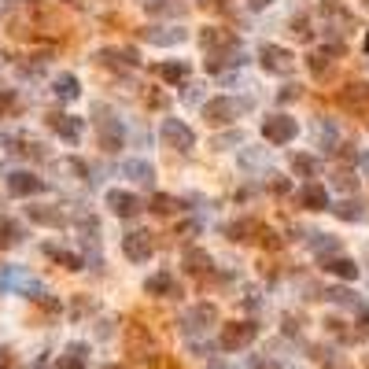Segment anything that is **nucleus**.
<instances>
[{
	"label": "nucleus",
	"mask_w": 369,
	"mask_h": 369,
	"mask_svg": "<svg viewBox=\"0 0 369 369\" xmlns=\"http://www.w3.org/2000/svg\"><path fill=\"white\" fill-rule=\"evenodd\" d=\"M244 111H251V100H241V96H214L203 103V118L211 126H229L236 118H244Z\"/></svg>",
	"instance_id": "nucleus-1"
},
{
	"label": "nucleus",
	"mask_w": 369,
	"mask_h": 369,
	"mask_svg": "<svg viewBox=\"0 0 369 369\" xmlns=\"http://www.w3.org/2000/svg\"><path fill=\"white\" fill-rule=\"evenodd\" d=\"M244 63H248V52H244L241 41H233V37H226L222 45L207 49V71L211 74H226L233 67H244Z\"/></svg>",
	"instance_id": "nucleus-2"
},
{
	"label": "nucleus",
	"mask_w": 369,
	"mask_h": 369,
	"mask_svg": "<svg viewBox=\"0 0 369 369\" xmlns=\"http://www.w3.org/2000/svg\"><path fill=\"white\" fill-rule=\"evenodd\" d=\"M0 292H19L30 299H45V288L34 273H26L23 266H0Z\"/></svg>",
	"instance_id": "nucleus-3"
},
{
	"label": "nucleus",
	"mask_w": 369,
	"mask_h": 369,
	"mask_svg": "<svg viewBox=\"0 0 369 369\" xmlns=\"http://www.w3.org/2000/svg\"><path fill=\"white\" fill-rule=\"evenodd\" d=\"M214 325H218V310H214L211 303H200V307H188V310L181 314V333H185L188 340H196V336L211 333Z\"/></svg>",
	"instance_id": "nucleus-4"
},
{
	"label": "nucleus",
	"mask_w": 369,
	"mask_h": 369,
	"mask_svg": "<svg viewBox=\"0 0 369 369\" xmlns=\"http://www.w3.org/2000/svg\"><path fill=\"white\" fill-rule=\"evenodd\" d=\"M255 336H258L255 321H229V325H222V333H218V347H222V351H244Z\"/></svg>",
	"instance_id": "nucleus-5"
},
{
	"label": "nucleus",
	"mask_w": 369,
	"mask_h": 369,
	"mask_svg": "<svg viewBox=\"0 0 369 369\" xmlns=\"http://www.w3.org/2000/svg\"><path fill=\"white\" fill-rule=\"evenodd\" d=\"M263 137H266L273 148L292 144V141L299 137V122H295L292 115H270V118L263 122Z\"/></svg>",
	"instance_id": "nucleus-6"
},
{
	"label": "nucleus",
	"mask_w": 369,
	"mask_h": 369,
	"mask_svg": "<svg viewBox=\"0 0 369 369\" xmlns=\"http://www.w3.org/2000/svg\"><path fill=\"white\" fill-rule=\"evenodd\" d=\"M159 137H163V144L173 148V151H192V148H196V133H192L181 118H163Z\"/></svg>",
	"instance_id": "nucleus-7"
},
{
	"label": "nucleus",
	"mask_w": 369,
	"mask_h": 369,
	"mask_svg": "<svg viewBox=\"0 0 369 369\" xmlns=\"http://www.w3.org/2000/svg\"><path fill=\"white\" fill-rule=\"evenodd\" d=\"M258 63H263V71L280 74V78L295 74V56H292L288 49H280V45H263V52H258Z\"/></svg>",
	"instance_id": "nucleus-8"
},
{
	"label": "nucleus",
	"mask_w": 369,
	"mask_h": 369,
	"mask_svg": "<svg viewBox=\"0 0 369 369\" xmlns=\"http://www.w3.org/2000/svg\"><path fill=\"white\" fill-rule=\"evenodd\" d=\"M151 251H156V241H151V233L133 229V233L122 236V255L129 258V263H148Z\"/></svg>",
	"instance_id": "nucleus-9"
},
{
	"label": "nucleus",
	"mask_w": 369,
	"mask_h": 369,
	"mask_svg": "<svg viewBox=\"0 0 369 369\" xmlns=\"http://www.w3.org/2000/svg\"><path fill=\"white\" fill-rule=\"evenodd\" d=\"M4 185H8L11 196H19V200H26V196H37V192H45V181H41L37 173H30V170H11L8 178H4Z\"/></svg>",
	"instance_id": "nucleus-10"
},
{
	"label": "nucleus",
	"mask_w": 369,
	"mask_h": 369,
	"mask_svg": "<svg viewBox=\"0 0 369 369\" xmlns=\"http://www.w3.org/2000/svg\"><path fill=\"white\" fill-rule=\"evenodd\" d=\"M96 133H100L103 151H118L126 144V126L118 118H111L107 111H100V118H96Z\"/></svg>",
	"instance_id": "nucleus-11"
},
{
	"label": "nucleus",
	"mask_w": 369,
	"mask_h": 369,
	"mask_svg": "<svg viewBox=\"0 0 369 369\" xmlns=\"http://www.w3.org/2000/svg\"><path fill=\"white\" fill-rule=\"evenodd\" d=\"M336 103L343 107V111H351V115H362L369 107V85H362V81L343 85V89L336 93Z\"/></svg>",
	"instance_id": "nucleus-12"
},
{
	"label": "nucleus",
	"mask_w": 369,
	"mask_h": 369,
	"mask_svg": "<svg viewBox=\"0 0 369 369\" xmlns=\"http://www.w3.org/2000/svg\"><path fill=\"white\" fill-rule=\"evenodd\" d=\"M107 207H111V214H118V218H133V214H141V200L133 196V192H126V188L107 192Z\"/></svg>",
	"instance_id": "nucleus-13"
},
{
	"label": "nucleus",
	"mask_w": 369,
	"mask_h": 369,
	"mask_svg": "<svg viewBox=\"0 0 369 369\" xmlns=\"http://www.w3.org/2000/svg\"><path fill=\"white\" fill-rule=\"evenodd\" d=\"M49 126H52L67 144H78V141H81V133H85L81 118H74V115H49Z\"/></svg>",
	"instance_id": "nucleus-14"
},
{
	"label": "nucleus",
	"mask_w": 369,
	"mask_h": 369,
	"mask_svg": "<svg viewBox=\"0 0 369 369\" xmlns=\"http://www.w3.org/2000/svg\"><path fill=\"white\" fill-rule=\"evenodd\" d=\"M144 41H148V45H163V49L181 45V41H185V26H148Z\"/></svg>",
	"instance_id": "nucleus-15"
},
{
	"label": "nucleus",
	"mask_w": 369,
	"mask_h": 369,
	"mask_svg": "<svg viewBox=\"0 0 369 369\" xmlns=\"http://www.w3.org/2000/svg\"><path fill=\"white\" fill-rule=\"evenodd\" d=\"M299 207H307V211H329V192H325L318 181H307L299 188Z\"/></svg>",
	"instance_id": "nucleus-16"
},
{
	"label": "nucleus",
	"mask_w": 369,
	"mask_h": 369,
	"mask_svg": "<svg viewBox=\"0 0 369 369\" xmlns=\"http://www.w3.org/2000/svg\"><path fill=\"white\" fill-rule=\"evenodd\" d=\"M122 173L133 185H156V166H151L148 159H126L122 163Z\"/></svg>",
	"instance_id": "nucleus-17"
},
{
	"label": "nucleus",
	"mask_w": 369,
	"mask_h": 369,
	"mask_svg": "<svg viewBox=\"0 0 369 369\" xmlns=\"http://www.w3.org/2000/svg\"><path fill=\"white\" fill-rule=\"evenodd\" d=\"M26 218H30L34 226H49V229L67 226V218H63V211H59V207H41V203L26 207Z\"/></svg>",
	"instance_id": "nucleus-18"
},
{
	"label": "nucleus",
	"mask_w": 369,
	"mask_h": 369,
	"mask_svg": "<svg viewBox=\"0 0 369 369\" xmlns=\"http://www.w3.org/2000/svg\"><path fill=\"white\" fill-rule=\"evenodd\" d=\"M96 59L107 63V67H137V63H141L133 49H100Z\"/></svg>",
	"instance_id": "nucleus-19"
},
{
	"label": "nucleus",
	"mask_w": 369,
	"mask_h": 369,
	"mask_svg": "<svg viewBox=\"0 0 369 369\" xmlns=\"http://www.w3.org/2000/svg\"><path fill=\"white\" fill-rule=\"evenodd\" d=\"M85 362H89V347L85 343H67V351L59 355L56 369H85Z\"/></svg>",
	"instance_id": "nucleus-20"
},
{
	"label": "nucleus",
	"mask_w": 369,
	"mask_h": 369,
	"mask_svg": "<svg viewBox=\"0 0 369 369\" xmlns=\"http://www.w3.org/2000/svg\"><path fill=\"white\" fill-rule=\"evenodd\" d=\"M325 270H329L333 277H340V280H358V266L351 263V258H343V255L325 258Z\"/></svg>",
	"instance_id": "nucleus-21"
},
{
	"label": "nucleus",
	"mask_w": 369,
	"mask_h": 369,
	"mask_svg": "<svg viewBox=\"0 0 369 369\" xmlns=\"http://www.w3.org/2000/svg\"><path fill=\"white\" fill-rule=\"evenodd\" d=\"M144 292H148V295H178V285H173V277H170V273H163V270H159L156 277H148V280H144Z\"/></svg>",
	"instance_id": "nucleus-22"
},
{
	"label": "nucleus",
	"mask_w": 369,
	"mask_h": 369,
	"mask_svg": "<svg viewBox=\"0 0 369 369\" xmlns=\"http://www.w3.org/2000/svg\"><path fill=\"white\" fill-rule=\"evenodd\" d=\"M156 74H159L163 81H170V85H178V81H185V78H188V63H185V59L159 63V67H156Z\"/></svg>",
	"instance_id": "nucleus-23"
},
{
	"label": "nucleus",
	"mask_w": 369,
	"mask_h": 369,
	"mask_svg": "<svg viewBox=\"0 0 369 369\" xmlns=\"http://www.w3.org/2000/svg\"><path fill=\"white\" fill-rule=\"evenodd\" d=\"M52 93H56L59 100H78V96H81V85H78L74 74H59V78L52 81Z\"/></svg>",
	"instance_id": "nucleus-24"
},
{
	"label": "nucleus",
	"mask_w": 369,
	"mask_h": 369,
	"mask_svg": "<svg viewBox=\"0 0 369 369\" xmlns=\"http://www.w3.org/2000/svg\"><path fill=\"white\" fill-rule=\"evenodd\" d=\"M314 133H318V148H325V151H333L336 141H340L333 118H318V122H314Z\"/></svg>",
	"instance_id": "nucleus-25"
},
{
	"label": "nucleus",
	"mask_w": 369,
	"mask_h": 369,
	"mask_svg": "<svg viewBox=\"0 0 369 369\" xmlns=\"http://www.w3.org/2000/svg\"><path fill=\"white\" fill-rule=\"evenodd\" d=\"M181 266H185L188 273H207V270H211V255H207L203 248H188L185 258H181Z\"/></svg>",
	"instance_id": "nucleus-26"
},
{
	"label": "nucleus",
	"mask_w": 369,
	"mask_h": 369,
	"mask_svg": "<svg viewBox=\"0 0 369 369\" xmlns=\"http://www.w3.org/2000/svg\"><path fill=\"white\" fill-rule=\"evenodd\" d=\"M336 218H343V222H362L365 218V207L358 203V200H340V203H333L329 207Z\"/></svg>",
	"instance_id": "nucleus-27"
},
{
	"label": "nucleus",
	"mask_w": 369,
	"mask_h": 369,
	"mask_svg": "<svg viewBox=\"0 0 369 369\" xmlns=\"http://www.w3.org/2000/svg\"><path fill=\"white\" fill-rule=\"evenodd\" d=\"M310 251L321 255V258H333L340 251V241H336V236H329V233H310Z\"/></svg>",
	"instance_id": "nucleus-28"
},
{
	"label": "nucleus",
	"mask_w": 369,
	"mask_h": 369,
	"mask_svg": "<svg viewBox=\"0 0 369 369\" xmlns=\"http://www.w3.org/2000/svg\"><path fill=\"white\" fill-rule=\"evenodd\" d=\"M45 255L52 258V263H59L63 270H81V258L67 248H56V244H45Z\"/></svg>",
	"instance_id": "nucleus-29"
},
{
	"label": "nucleus",
	"mask_w": 369,
	"mask_h": 369,
	"mask_svg": "<svg viewBox=\"0 0 369 369\" xmlns=\"http://www.w3.org/2000/svg\"><path fill=\"white\" fill-rule=\"evenodd\" d=\"M126 336H129V347H133V355H141V358H148V355H151V336L141 329V325H129Z\"/></svg>",
	"instance_id": "nucleus-30"
},
{
	"label": "nucleus",
	"mask_w": 369,
	"mask_h": 369,
	"mask_svg": "<svg viewBox=\"0 0 369 369\" xmlns=\"http://www.w3.org/2000/svg\"><path fill=\"white\" fill-rule=\"evenodd\" d=\"M226 233L233 236V241H255V233H263V226H258L255 218H248V222H233Z\"/></svg>",
	"instance_id": "nucleus-31"
},
{
	"label": "nucleus",
	"mask_w": 369,
	"mask_h": 369,
	"mask_svg": "<svg viewBox=\"0 0 369 369\" xmlns=\"http://www.w3.org/2000/svg\"><path fill=\"white\" fill-rule=\"evenodd\" d=\"M336 52H340V45H336V49H333V45H329V49H318V52L310 56V71H314L318 78H325V74H329V59H333Z\"/></svg>",
	"instance_id": "nucleus-32"
},
{
	"label": "nucleus",
	"mask_w": 369,
	"mask_h": 369,
	"mask_svg": "<svg viewBox=\"0 0 369 369\" xmlns=\"http://www.w3.org/2000/svg\"><path fill=\"white\" fill-rule=\"evenodd\" d=\"M325 299H333V303H340V307H365L362 299H355V292L351 288H333V292H325Z\"/></svg>",
	"instance_id": "nucleus-33"
},
{
	"label": "nucleus",
	"mask_w": 369,
	"mask_h": 369,
	"mask_svg": "<svg viewBox=\"0 0 369 369\" xmlns=\"http://www.w3.org/2000/svg\"><path fill=\"white\" fill-rule=\"evenodd\" d=\"M292 170L299 173V178H314V173H318V159L314 156H292Z\"/></svg>",
	"instance_id": "nucleus-34"
},
{
	"label": "nucleus",
	"mask_w": 369,
	"mask_h": 369,
	"mask_svg": "<svg viewBox=\"0 0 369 369\" xmlns=\"http://www.w3.org/2000/svg\"><path fill=\"white\" fill-rule=\"evenodd\" d=\"M23 241V229H19L15 222H0V248H11Z\"/></svg>",
	"instance_id": "nucleus-35"
},
{
	"label": "nucleus",
	"mask_w": 369,
	"mask_h": 369,
	"mask_svg": "<svg viewBox=\"0 0 369 369\" xmlns=\"http://www.w3.org/2000/svg\"><path fill=\"white\" fill-rule=\"evenodd\" d=\"M170 211H178V200L173 196H166V192L151 196V214H170Z\"/></svg>",
	"instance_id": "nucleus-36"
},
{
	"label": "nucleus",
	"mask_w": 369,
	"mask_h": 369,
	"mask_svg": "<svg viewBox=\"0 0 369 369\" xmlns=\"http://www.w3.org/2000/svg\"><path fill=\"white\" fill-rule=\"evenodd\" d=\"M181 100H185V103H200V100H203L200 85H185V89H181Z\"/></svg>",
	"instance_id": "nucleus-37"
},
{
	"label": "nucleus",
	"mask_w": 369,
	"mask_h": 369,
	"mask_svg": "<svg viewBox=\"0 0 369 369\" xmlns=\"http://www.w3.org/2000/svg\"><path fill=\"white\" fill-rule=\"evenodd\" d=\"M333 185H336L340 192H355V178H351V173H336Z\"/></svg>",
	"instance_id": "nucleus-38"
},
{
	"label": "nucleus",
	"mask_w": 369,
	"mask_h": 369,
	"mask_svg": "<svg viewBox=\"0 0 369 369\" xmlns=\"http://www.w3.org/2000/svg\"><path fill=\"white\" fill-rule=\"evenodd\" d=\"M241 163H248V166H263V163H266V156H263V151H248V148H244Z\"/></svg>",
	"instance_id": "nucleus-39"
},
{
	"label": "nucleus",
	"mask_w": 369,
	"mask_h": 369,
	"mask_svg": "<svg viewBox=\"0 0 369 369\" xmlns=\"http://www.w3.org/2000/svg\"><path fill=\"white\" fill-rule=\"evenodd\" d=\"M144 8H148V11H156V15H163V11H173V8L166 4V0H144Z\"/></svg>",
	"instance_id": "nucleus-40"
},
{
	"label": "nucleus",
	"mask_w": 369,
	"mask_h": 369,
	"mask_svg": "<svg viewBox=\"0 0 369 369\" xmlns=\"http://www.w3.org/2000/svg\"><path fill=\"white\" fill-rule=\"evenodd\" d=\"M11 100H15V93H11V89H4V85H0V115H4L8 107H11Z\"/></svg>",
	"instance_id": "nucleus-41"
},
{
	"label": "nucleus",
	"mask_w": 369,
	"mask_h": 369,
	"mask_svg": "<svg viewBox=\"0 0 369 369\" xmlns=\"http://www.w3.org/2000/svg\"><path fill=\"white\" fill-rule=\"evenodd\" d=\"M241 141V133H226V137H214V148H229V144H236Z\"/></svg>",
	"instance_id": "nucleus-42"
},
{
	"label": "nucleus",
	"mask_w": 369,
	"mask_h": 369,
	"mask_svg": "<svg viewBox=\"0 0 369 369\" xmlns=\"http://www.w3.org/2000/svg\"><path fill=\"white\" fill-rule=\"evenodd\" d=\"M270 4H273V0H248L251 11H263V8H270Z\"/></svg>",
	"instance_id": "nucleus-43"
},
{
	"label": "nucleus",
	"mask_w": 369,
	"mask_h": 369,
	"mask_svg": "<svg viewBox=\"0 0 369 369\" xmlns=\"http://www.w3.org/2000/svg\"><path fill=\"white\" fill-rule=\"evenodd\" d=\"M358 170H362L365 178H369V151H365V156H358Z\"/></svg>",
	"instance_id": "nucleus-44"
},
{
	"label": "nucleus",
	"mask_w": 369,
	"mask_h": 369,
	"mask_svg": "<svg viewBox=\"0 0 369 369\" xmlns=\"http://www.w3.org/2000/svg\"><path fill=\"white\" fill-rule=\"evenodd\" d=\"M295 96H299V89H295V85H288V89L280 93V100H295Z\"/></svg>",
	"instance_id": "nucleus-45"
},
{
	"label": "nucleus",
	"mask_w": 369,
	"mask_h": 369,
	"mask_svg": "<svg viewBox=\"0 0 369 369\" xmlns=\"http://www.w3.org/2000/svg\"><path fill=\"white\" fill-rule=\"evenodd\" d=\"M8 4H26V0H8Z\"/></svg>",
	"instance_id": "nucleus-46"
},
{
	"label": "nucleus",
	"mask_w": 369,
	"mask_h": 369,
	"mask_svg": "<svg viewBox=\"0 0 369 369\" xmlns=\"http://www.w3.org/2000/svg\"><path fill=\"white\" fill-rule=\"evenodd\" d=\"M103 369H126V365H103Z\"/></svg>",
	"instance_id": "nucleus-47"
},
{
	"label": "nucleus",
	"mask_w": 369,
	"mask_h": 369,
	"mask_svg": "<svg viewBox=\"0 0 369 369\" xmlns=\"http://www.w3.org/2000/svg\"><path fill=\"white\" fill-rule=\"evenodd\" d=\"M67 4H78V0H67Z\"/></svg>",
	"instance_id": "nucleus-48"
},
{
	"label": "nucleus",
	"mask_w": 369,
	"mask_h": 369,
	"mask_svg": "<svg viewBox=\"0 0 369 369\" xmlns=\"http://www.w3.org/2000/svg\"><path fill=\"white\" fill-rule=\"evenodd\" d=\"M365 365H369V358H365Z\"/></svg>",
	"instance_id": "nucleus-49"
}]
</instances>
